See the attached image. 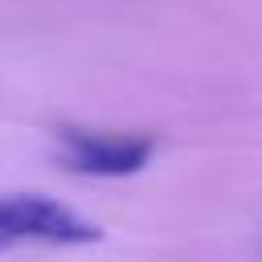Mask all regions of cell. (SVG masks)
Masks as SVG:
<instances>
[{"instance_id":"cell-1","label":"cell","mask_w":262,"mask_h":262,"mask_svg":"<svg viewBox=\"0 0 262 262\" xmlns=\"http://www.w3.org/2000/svg\"><path fill=\"white\" fill-rule=\"evenodd\" d=\"M102 229L41 192H0V254L12 246H90Z\"/></svg>"},{"instance_id":"cell-2","label":"cell","mask_w":262,"mask_h":262,"mask_svg":"<svg viewBox=\"0 0 262 262\" xmlns=\"http://www.w3.org/2000/svg\"><path fill=\"white\" fill-rule=\"evenodd\" d=\"M57 160L78 176H131L147 168L156 156V139L139 131H90V127H57Z\"/></svg>"}]
</instances>
